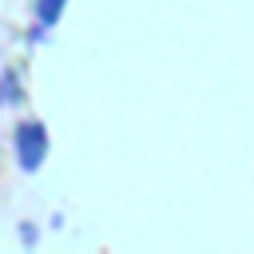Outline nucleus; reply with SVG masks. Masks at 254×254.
<instances>
[{
	"instance_id": "nucleus-1",
	"label": "nucleus",
	"mask_w": 254,
	"mask_h": 254,
	"mask_svg": "<svg viewBox=\"0 0 254 254\" xmlns=\"http://www.w3.org/2000/svg\"><path fill=\"white\" fill-rule=\"evenodd\" d=\"M48 155V131L40 123H20L16 127V159H20V171H36Z\"/></svg>"
},
{
	"instance_id": "nucleus-2",
	"label": "nucleus",
	"mask_w": 254,
	"mask_h": 254,
	"mask_svg": "<svg viewBox=\"0 0 254 254\" xmlns=\"http://www.w3.org/2000/svg\"><path fill=\"white\" fill-rule=\"evenodd\" d=\"M60 12H64V0H36V16H40V24H56Z\"/></svg>"
}]
</instances>
